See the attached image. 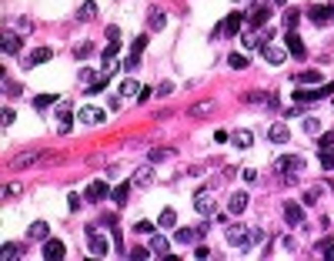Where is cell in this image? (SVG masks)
<instances>
[{"instance_id":"7402d4cb","label":"cell","mask_w":334,"mask_h":261,"mask_svg":"<svg viewBox=\"0 0 334 261\" xmlns=\"http://www.w3.org/2000/svg\"><path fill=\"white\" fill-rule=\"evenodd\" d=\"M141 94V84H137L134 77H124L120 80V97H137Z\"/></svg>"},{"instance_id":"44dd1931","label":"cell","mask_w":334,"mask_h":261,"mask_svg":"<svg viewBox=\"0 0 334 261\" xmlns=\"http://www.w3.org/2000/svg\"><path fill=\"white\" fill-rule=\"evenodd\" d=\"M130 188H134V184H120V188H114L111 191V198H114V205H120V208H124V205H127V198H130Z\"/></svg>"},{"instance_id":"603a6c76","label":"cell","mask_w":334,"mask_h":261,"mask_svg":"<svg viewBox=\"0 0 334 261\" xmlns=\"http://www.w3.org/2000/svg\"><path fill=\"white\" fill-rule=\"evenodd\" d=\"M331 14H334V7H324V4H321V7H311V20H314V24H324V20H331Z\"/></svg>"},{"instance_id":"1f68e13d","label":"cell","mask_w":334,"mask_h":261,"mask_svg":"<svg viewBox=\"0 0 334 261\" xmlns=\"http://www.w3.org/2000/svg\"><path fill=\"white\" fill-rule=\"evenodd\" d=\"M54 104H57L54 94H37L34 97V107H37V111H47V107H54Z\"/></svg>"},{"instance_id":"ac0fdd59","label":"cell","mask_w":334,"mask_h":261,"mask_svg":"<svg viewBox=\"0 0 334 261\" xmlns=\"http://www.w3.org/2000/svg\"><path fill=\"white\" fill-rule=\"evenodd\" d=\"M151 251L157 254V258H167V254H171V241H167L164 235H154L151 238Z\"/></svg>"},{"instance_id":"f546056e","label":"cell","mask_w":334,"mask_h":261,"mask_svg":"<svg viewBox=\"0 0 334 261\" xmlns=\"http://www.w3.org/2000/svg\"><path fill=\"white\" fill-rule=\"evenodd\" d=\"M211 111H214V101H201V104L191 107V118H207Z\"/></svg>"},{"instance_id":"d590c367","label":"cell","mask_w":334,"mask_h":261,"mask_svg":"<svg viewBox=\"0 0 334 261\" xmlns=\"http://www.w3.org/2000/svg\"><path fill=\"white\" fill-rule=\"evenodd\" d=\"M47 221H34L30 224V228H27V235H30V238H47Z\"/></svg>"},{"instance_id":"816d5d0a","label":"cell","mask_w":334,"mask_h":261,"mask_svg":"<svg viewBox=\"0 0 334 261\" xmlns=\"http://www.w3.org/2000/svg\"><path fill=\"white\" fill-rule=\"evenodd\" d=\"M171 91H174V84H171V80H164V84L157 87V94H160V97H167V94H171Z\"/></svg>"},{"instance_id":"74e56055","label":"cell","mask_w":334,"mask_h":261,"mask_svg":"<svg viewBox=\"0 0 334 261\" xmlns=\"http://www.w3.org/2000/svg\"><path fill=\"white\" fill-rule=\"evenodd\" d=\"M304 134H321V121L318 118H304Z\"/></svg>"},{"instance_id":"ee69618b","label":"cell","mask_w":334,"mask_h":261,"mask_svg":"<svg viewBox=\"0 0 334 261\" xmlns=\"http://www.w3.org/2000/svg\"><path fill=\"white\" fill-rule=\"evenodd\" d=\"M318 148H321V151H331V148H334V134H331V131H327V134H321Z\"/></svg>"},{"instance_id":"7bdbcfd3","label":"cell","mask_w":334,"mask_h":261,"mask_svg":"<svg viewBox=\"0 0 334 261\" xmlns=\"http://www.w3.org/2000/svg\"><path fill=\"white\" fill-rule=\"evenodd\" d=\"M318 198H321V188H318V184H314L311 191H304V205H314Z\"/></svg>"},{"instance_id":"f5cc1de1","label":"cell","mask_w":334,"mask_h":261,"mask_svg":"<svg viewBox=\"0 0 334 261\" xmlns=\"http://www.w3.org/2000/svg\"><path fill=\"white\" fill-rule=\"evenodd\" d=\"M207 254H211V248H207V245H197V248H194V258H207Z\"/></svg>"},{"instance_id":"6125c7cd","label":"cell","mask_w":334,"mask_h":261,"mask_svg":"<svg viewBox=\"0 0 334 261\" xmlns=\"http://www.w3.org/2000/svg\"><path fill=\"white\" fill-rule=\"evenodd\" d=\"M67 205H71V211H77V208H80V198H77V194H71V198H67Z\"/></svg>"},{"instance_id":"4dcf8cb0","label":"cell","mask_w":334,"mask_h":261,"mask_svg":"<svg viewBox=\"0 0 334 261\" xmlns=\"http://www.w3.org/2000/svg\"><path fill=\"white\" fill-rule=\"evenodd\" d=\"M4 31H14V34H30V20L27 17H20V20H10Z\"/></svg>"},{"instance_id":"d6a6232c","label":"cell","mask_w":334,"mask_h":261,"mask_svg":"<svg viewBox=\"0 0 334 261\" xmlns=\"http://www.w3.org/2000/svg\"><path fill=\"white\" fill-rule=\"evenodd\" d=\"M234 144H238V148H251V144H254V134H251V131H234Z\"/></svg>"},{"instance_id":"f1b7e54d","label":"cell","mask_w":334,"mask_h":261,"mask_svg":"<svg viewBox=\"0 0 334 261\" xmlns=\"http://www.w3.org/2000/svg\"><path fill=\"white\" fill-rule=\"evenodd\" d=\"M107 80H111V74H97V77H94V84H90V87H84V91H87V94H101L104 87H107Z\"/></svg>"},{"instance_id":"d4e9b609","label":"cell","mask_w":334,"mask_h":261,"mask_svg":"<svg viewBox=\"0 0 334 261\" xmlns=\"http://www.w3.org/2000/svg\"><path fill=\"white\" fill-rule=\"evenodd\" d=\"M157 224H160V228H177V211H174V208H164L160 218H157Z\"/></svg>"},{"instance_id":"681fc988","label":"cell","mask_w":334,"mask_h":261,"mask_svg":"<svg viewBox=\"0 0 334 261\" xmlns=\"http://www.w3.org/2000/svg\"><path fill=\"white\" fill-rule=\"evenodd\" d=\"M284 114H287V118H301V114H304V104H291Z\"/></svg>"},{"instance_id":"9f6ffc18","label":"cell","mask_w":334,"mask_h":261,"mask_svg":"<svg viewBox=\"0 0 334 261\" xmlns=\"http://www.w3.org/2000/svg\"><path fill=\"white\" fill-rule=\"evenodd\" d=\"M244 181H247V184L257 181V171H254V167H247V171H244Z\"/></svg>"},{"instance_id":"9a60e30c","label":"cell","mask_w":334,"mask_h":261,"mask_svg":"<svg viewBox=\"0 0 334 261\" xmlns=\"http://www.w3.org/2000/svg\"><path fill=\"white\" fill-rule=\"evenodd\" d=\"M107 194H111V188H107L104 181H94V184L87 188V194H84V198H87V201H104Z\"/></svg>"},{"instance_id":"11a10c76","label":"cell","mask_w":334,"mask_h":261,"mask_svg":"<svg viewBox=\"0 0 334 261\" xmlns=\"http://www.w3.org/2000/svg\"><path fill=\"white\" fill-rule=\"evenodd\" d=\"M57 131H60V134H71V131H74V121H60V127H57Z\"/></svg>"},{"instance_id":"7a4b0ae2","label":"cell","mask_w":334,"mask_h":261,"mask_svg":"<svg viewBox=\"0 0 334 261\" xmlns=\"http://www.w3.org/2000/svg\"><path fill=\"white\" fill-rule=\"evenodd\" d=\"M227 245L234 248H251V231L244 224H227Z\"/></svg>"},{"instance_id":"5b68a950","label":"cell","mask_w":334,"mask_h":261,"mask_svg":"<svg viewBox=\"0 0 334 261\" xmlns=\"http://www.w3.org/2000/svg\"><path fill=\"white\" fill-rule=\"evenodd\" d=\"M40 254H44V258H50V261H60V258L67 254V248H64V241H57V238H44Z\"/></svg>"},{"instance_id":"484cf974","label":"cell","mask_w":334,"mask_h":261,"mask_svg":"<svg viewBox=\"0 0 334 261\" xmlns=\"http://www.w3.org/2000/svg\"><path fill=\"white\" fill-rule=\"evenodd\" d=\"M147 24H151V31H160V27L167 24V14L164 10H151V14H147Z\"/></svg>"},{"instance_id":"836d02e7","label":"cell","mask_w":334,"mask_h":261,"mask_svg":"<svg viewBox=\"0 0 334 261\" xmlns=\"http://www.w3.org/2000/svg\"><path fill=\"white\" fill-rule=\"evenodd\" d=\"M241 44H244V47H261V34H257V31H244V34H241Z\"/></svg>"},{"instance_id":"6f0895ef","label":"cell","mask_w":334,"mask_h":261,"mask_svg":"<svg viewBox=\"0 0 334 261\" xmlns=\"http://www.w3.org/2000/svg\"><path fill=\"white\" fill-rule=\"evenodd\" d=\"M251 241H254V245H261V241H268V231H254V235H251Z\"/></svg>"},{"instance_id":"52a82bcc","label":"cell","mask_w":334,"mask_h":261,"mask_svg":"<svg viewBox=\"0 0 334 261\" xmlns=\"http://www.w3.org/2000/svg\"><path fill=\"white\" fill-rule=\"evenodd\" d=\"M194 208H197V214H214V198H211V194H207V188H201L197 194H194Z\"/></svg>"},{"instance_id":"ba28073f","label":"cell","mask_w":334,"mask_h":261,"mask_svg":"<svg viewBox=\"0 0 334 261\" xmlns=\"http://www.w3.org/2000/svg\"><path fill=\"white\" fill-rule=\"evenodd\" d=\"M20 37H24V34L4 31V40H0V50H4V54H7V57H14L17 50H20Z\"/></svg>"},{"instance_id":"30bf717a","label":"cell","mask_w":334,"mask_h":261,"mask_svg":"<svg viewBox=\"0 0 334 261\" xmlns=\"http://www.w3.org/2000/svg\"><path fill=\"white\" fill-rule=\"evenodd\" d=\"M284 221H287V224H294V228L304 221V208L297 205V201H287V205H284Z\"/></svg>"},{"instance_id":"6da1fadb","label":"cell","mask_w":334,"mask_h":261,"mask_svg":"<svg viewBox=\"0 0 334 261\" xmlns=\"http://www.w3.org/2000/svg\"><path fill=\"white\" fill-rule=\"evenodd\" d=\"M274 167H278V174L284 178L287 184H294V181H297V174L304 171V158H301V154H284V158L274 161Z\"/></svg>"},{"instance_id":"d6986e66","label":"cell","mask_w":334,"mask_h":261,"mask_svg":"<svg viewBox=\"0 0 334 261\" xmlns=\"http://www.w3.org/2000/svg\"><path fill=\"white\" fill-rule=\"evenodd\" d=\"M244 208H247V191H234L231 201H227V211H231V214H241Z\"/></svg>"},{"instance_id":"f907efd6","label":"cell","mask_w":334,"mask_h":261,"mask_svg":"<svg viewBox=\"0 0 334 261\" xmlns=\"http://www.w3.org/2000/svg\"><path fill=\"white\" fill-rule=\"evenodd\" d=\"M331 248H334V241H331V238H321V241H318V251H321V254H327Z\"/></svg>"},{"instance_id":"9c48e42d","label":"cell","mask_w":334,"mask_h":261,"mask_svg":"<svg viewBox=\"0 0 334 261\" xmlns=\"http://www.w3.org/2000/svg\"><path fill=\"white\" fill-rule=\"evenodd\" d=\"M154 181V164L151 161H147V164H141L134 171V178H130V184H134V188H144V184H151Z\"/></svg>"},{"instance_id":"4fadbf2b","label":"cell","mask_w":334,"mask_h":261,"mask_svg":"<svg viewBox=\"0 0 334 261\" xmlns=\"http://www.w3.org/2000/svg\"><path fill=\"white\" fill-rule=\"evenodd\" d=\"M197 238H201L197 228H177L174 231V245H194Z\"/></svg>"},{"instance_id":"3957f363","label":"cell","mask_w":334,"mask_h":261,"mask_svg":"<svg viewBox=\"0 0 334 261\" xmlns=\"http://www.w3.org/2000/svg\"><path fill=\"white\" fill-rule=\"evenodd\" d=\"M87 251L94 254V258H104V254H107V238H104V235H97V228H94V224L87 228Z\"/></svg>"},{"instance_id":"c3c4849f","label":"cell","mask_w":334,"mask_h":261,"mask_svg":"<svg viewBox=\"0 0 334 261\" xmlns=\"http://www.w3.org/2000/svg\"><path fill=\"white\" fill-rule=\"evenodd\" d=\"M134 231H137V235H151L154 224H151V221H137V224H134Z\"/></svg>"},{"instance_id":"be15d7a7","label":"cell","mask_w":334,"mask_h":261,"mask_svg":"<svg viewBox=\"0 0 334 261\" xmlns=\"http://www.w3.org/2000/svg\"><path fill=\"white\" fill-rule=\"evenodd\" d=\"M274 4H284V0H274Z\"/></svg>"},{"instance_id":"f6af8a7d","label":"cell","mask_w":334,"mask_h":261,"mask_svg":"<svg viewBox=\"0 0 334 261\" xmlns=\"http://www.w3.org/2000/svg\"><path fill=\"white\" fill-rule=\"evenodd\" d=\"M94 77H97V74L90 71V67H84V71H80V84H84V87H90V84H94Z\"/></svg>"},{"instance_id":"e575fe53","label":"cell","mask_w":334,"mask_h":261,"mask_svg":"<svg viewBox=\"0 0 334 261\" xmlns=\"http://www.w3.org/2000/svg\"><path fill=\"white\" fill-rule=\"evenodd\" d=\"M297 17H301L297 10H284V17H281V27H284V31H294V27H297Z\"/></svg>"},{"instance_id":"83f0119b","label":"cell","mask_w":334,"mask_h":261,"mask_svg":"<svg viewBox=\"0 0 334 261\" xmlns=\"http://www.w3.org/2000/svg\"><path fill=\"white\" fill-rule=\"evenodd\" d=\"M174 154H177L174 148H157V151H151V158H147V161H151V164H160V161L174 158Z\"/></svg>"},{"instance_id":"bcb514c9","label":"cell","mask_w":334,"mask_h":261,"mask_svg":"<svg viewBox=\"0 0 334 261\" xmlns=\"http://www.w3.org/2000/svg\"><path fill=\"white\" fill-rule=\"evenodd\" d=\"M4 94H7V97H14V94H20V87H17L14 80H7V77H4Z\"/></svg>"},{"instance_id":"ab89813d","label":"cell","mask_w":334,"mask_h":261,"mask_svg":"<svg viewBox=\"0 0 334 261\" xmlns=\"http://www.w3.org/2000/svg\"><path fill=\"white\" fill-rule=\"evenodd\" d=\"M90 50H94V47H90V40H80L77 47H74V57H77V61H84V57H87Z\"/></svg>"},{"instance_id":"f35d334b","label":"cell","mask_w":334,"mask_h":261,"mask_svg":"<svg viewBox=\"0 0 334 261\" xmlns=\"http://www.w3.org/2000/svg\"><path fill=\"white\" fill-rule=\"evenodd\" d=\"M57 118H60V121H71L74 118V104H57Z\"/></svg>"},{"instance_id":"4316f807","label":"cell","mask_w":334,"mask_h":261,"mask_svg":"<svg viewBox=\"0 0 334 261\" xmlns=\"http://www.w3.org/2000/svg\"><path fill=\"white\" fill-rule=\"evenodd\" d=\"M294 84H324L318 71H304V74H294Z\"/></svg>"},{"instance_id":"91938a15","label":"cell","mask_w":334,"mask_h":261,"mask_svg":"<svg viewBox=\"0 0 334 261\" xmlns=\"http://www.w3.org/2000/svg\"><path fill=\"white\" fill-rule=\"evenodd\" d=\"M137 101H141V104H144V101H151V87H141V94H137Z\"/></svg>"},{"instance_id":"db71d44e","label":"cell","mask_w":334,"mask_h":261,"mask_svg":"<svg viewBox=\"0 0 334 261\" xmlns=\"http://www.w3.org/2000/svg\"><path fill=\"white\" fill-rule=\"evenodd\" d=\"M104 34H107V40H120V27H107Z\"/></svg>"},{"instance_id":"cb8c5ba5","label":"cell","mask_w":334,"mask_h":261,"mask_svg":"<svg viewBox=\"0 0 334 261\" xmlns=\"http://www.w3.org/2000/svg\"><path fill=\"white\" fill-rule=\"evenodd\" d=\"M0 254H4V261H17V258H24V248L14 245V241H7V245L0 248Z\"/></svg>"},{"instance_id":"ffe728a7","label":"cell","mask_w":334,"mask_h":261,"mask_svg":"<svg viewBox=\"0 0 334 261\" xmlns=\"http://www.w3.org/2000/svg\"><path fill=\"white\" fill-rule=\"evenodd\" d=\"M268 20H271V7H257V10H251V27H254V31H261Z\"/></svg>"},{"instance_id":"7c38bea8","label":"cell","mask_w":334,"mask_h":261,"mask_svg":"<svg viewBox=\"0 0 334 261\" xmlns=\"http://www.w3.org/2000/svg\"><path fill=\"white\" fill-rule=\"evenodd\" d=\"M50 57H54V50H50V47H37L30 57H24V67H37V64H47Z\"/></svg>"},{"instance_id":"2e32d148","label":"cell","mask_w":334,"mask_h":261,"mask_svg":"<svg viewBox=\"0 0 334 261\" xmlns=\"http://www.w3.org/2000/svg\"><path fill=\"white\" fill-rule=\"evenodd\" d=\"M284 44H287V50L294 57H304V44H301V37H297L294 31H284Z\"/></svg>"},{"instance_id":"680465c9","label":"cell","mask_w":334,"mask_h":261,"mask_svg":"<svg viewBox=\"0 0 334 261\" xmlns=\"http://www.w3.org/2000/svg\"><path fill=\"white\" fill-rule=\"evenodd\" d=\"M14 124V111H10V107H4V127H10Z\"/></svg>"},{"instance_id":"8d00e7d4","label":"cell","mask_w":334,"mask_h":261,"mask_svg":"<svg viewBox=\"0 0 334 261\" xmlns=\"http://www.w3.org/2000/svg\"><path fill=\"white\" fill-rule=\"evenodd\" d=\"M90 17H97V4H84L77 10V20H90Z\"/></svg>"},{"instance_id":"e0dca14e","label":"cell","mask_w":334,"mask_h":261,"mask_svg":"<svg viewBox=\"0 0 334 261\" xmlns=\"http://www.w3.org/2000/svg\"><path fill=\"white\" fill-rule=\"evenodd\" d=\"M268 137H271L274 144H287V137H291V131H287V124H281V121H278V124H271Z\"/></svg>"},{"instance_id":"60d3db41","label":"cell","mask_w":334,"mask_h":261,"mask_svg":"<svg viewBox=\"0 0 334 261\" xmlns=\"http://www.w3.org/2000/svg\"><path fill=\"white\" fill-rule=\"evenodd\" d=\"M227 64H231L234 71H244V67H247V57L244 54H231V57H227Z\"/></svg>"},{"instance_id":"8992f818","label":"cell","mask_w":334,"mask_h":261,"mask_svg":"<svg viewBox=\"0 0 334 261\" xmlns=\"http://www.w3.org/2000/svg\"><path fill=\"white\" fill-rule=\"evenodd\" d=\"M77 121H80V124H87V127H94V124L104 121V111L94 107V104H87V107H80V111H77Z\"/></svg>"},{"instance_id":"b9f144b4","label":"cell","mask_w":334,"mask_h":261,"mask_svg":"<svg viewBox=\"0 0 334 261\" xmlns=\"http://www.w3.org/2000/svg\"><path fill=\"white\" fill-rule=\"evenodd\" d=\"M321 164H324L327 171H334V148L331 151H321Z\"/></svg>"},{"instance_id":"7dc6e473","label":"cell","mask_w":334,"mask_h":261,"mask_svg":"<svg viewBox=\"0 0 334 261\" xmlns=\"http://www.w3.org/2000/svg\"><path fill=\"white\" fill-rule=\"evenodd\" d=\"M151 248H134V251H130V258H137V261H144V258H151Z\"/></svg>"},{"instance_id":"8fae6325","label":"cell","mask_w":334,"mask_h":261,"mask_svg":"<svg viewBox=\"0 0 334 261\" xmlns=\"http://www.w3.org/2000/svg\"><path fill=\"white\" fill-rule=\"evenodd\" d=\"M261 54H264V61H268V64H274V67L287 61V50H281V47H271V44H264V47H261Z\"/></svg>"},{"instance_id":"277c9868","label":"cell","mask_w":334,"mask_h":261,"mask_svg":"<svg viewBox=\"0 0 334 261\" xmlns=\"http://www.w3.org/2000/svg\"><path fill=\"white\" fill-rule=\"evenodd\" d=\"M144 47H147V34H141V37H134V44H130V54H127V64H124V71H134L137 64H141V54Z\"/></svg>"},{"instance_id":"5bb4252c","label":"cell","mask_w":334,"mask_h":261,"mask_svg":"<svg viewBox=\"0 0 334 261\" xmlns=\"http://www.w3.org/2000/svg\"><path fill=\"white\" fill-rule=\"evenodd\" d=\"M241 24H244V17H241V14H231L221 27H217V31H221V34H231V37H234V34H241Z\"/></svg>"},{"instance_id":"94428289","label":"cell","mask_w":334,"mask_h":261,"mask_svg":"<svg viewBox=\"0 0 334 261\" xmlns=\"http://www.w3.org/2000/svg\"><path fill=\"white\" fill-rule=\"evenodd\" d=\"M227 137H231V134H227V131H214V141H217V144H224V141H227Z\"/></svg>"}]
</instances>
